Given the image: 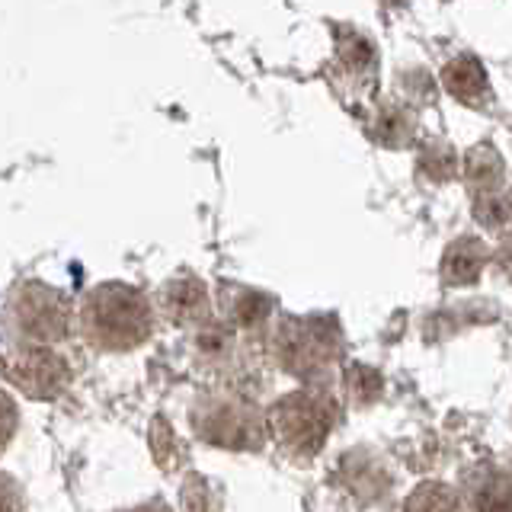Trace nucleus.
<instances>
[{
	"instance_id": "17",
	"label": "nucleus",
	"mask_w": 512,
	"mask_h": 512,
	"mask_svg": "<svg viewBox=\"0 0 512 512\" xmlns=\"http://www.w3.org/2000/svg\"><path fill=\"white\" fill-rule=\"evenodd\" d=\"M480 512H509V484L506 477H500L490 490L480 496Z\"/></svg>"
},
{
	"instance_id": "5",
	"label": "nucleus",
	"mask_w": 512,
	"mask_h": 512,
	"mask_svg": "<svg viewBox=\"0 0 512 512\" xmlns=\"http://www.w3.org/2000/svg\"><path fill=\"white\" fill-rule=\"evenodd\" d=\"M0 372L7 375L26 397L36 400H52L58 397L71 381V368L55 349L36 346V343H23L13 346L4 359H0Z\"/></svg>"
},
{
	"instance_id": "3",
	"label": "nucleus",
	"mask_w": 512,
	"mask_h": 512,
	"mask_svg": "<svg viewBox=\"0 0 512 512\" xmlns=\"http://www.w3.org/2000/svg\"><path fill=\"white\" fill-rule=\"evenodd\" d=\"M340 333L330 317H285L272 330V356L288 375L314 378L336 359Z\"/></svg>"
},
{
	"instance_id": "8",
	"label": "nucleus",
	"mask_w": 512,
	"mask_h": 512,
	"mask_svg": "<svg viewBox=\"0 0 512 512\" xmlns=\"http://www.w3.org/2000/svg\"><path fill=\"white\" fill-rule=\"evenodd\" d=\"M442 84L448 93L458 96L461 103H471V106H480L490 96L484 64L471 55H458L448 61L442 68Z\"/></svg>"
},
{
	"instance_id": "11",
	"label": "nucleus",
	"mask_w": 512,
	"mask_h": 512,
	"mask_svg": "<svg viewBox=\"0 0 512 512\" xmlns=\"http://www.w3.org/2000/svg\"><path fill=\"white\" fill-rule=\"evenodd\" d=\"M404 512H458V493L439 480H426L407 496Z\"/></svg>"
},
{
	"instance_id": "14",
	"label": "nucleus",
	"mask_w": 512,
	"mask_h": 512,
	"mask_svg": "<svg viewBox=\"0 0 512 512\" xmlns=\"http://www.w3.org/2000/svg\"><path fill=\"white\" fill-rule=\"evenodd\" d=\"M474 215L484 224H506L509 218V205L506 199H493V196H480L474 205Z\"/></svg>"
},
{
	"instance_id": "9",
	"label": "nucleus",
	"mask_w": 512,
	"mask_h": 512,
	"mask_svg": "<svg viewBox=\"0 0 512 512\" xmlns=\"http://www.w3.org/2000/svg\"><path fill=\"white\" fill-rule=\"evenodd\" d=\"M487 266V247L474 237L455 240L452 247L442 256V276L448 285H464V282H477V276Z\"/></svg>"
},
{
	"instance_id": "2",
	"label": "nucleus",
	"mask_w": 512,
	"mask_h": 512,
	"mask_svg": "<svg viewBox=\"0 0 512 512\" xmlns=\"http://www.w3.org/2000/svg\"><path fill=\"white\" fill-rule=\"evenodd\" d=\"M266 423L282 448L298 458H311L330 436L336 423V404L320 391H295L272 404Z\"/></svg>"
},
{
	"instance_id": "4",
	"label": "nucleus",
	"mask_w": 512,
	"mask_h": 512,
	"mask_svg": "<svg viewBox=\"0 0 512 512\" xmlns=\"http://www.w3.org/2000/svg\"><path fill=\"white\" fill-rule=\"evenodd\" d=\"M13 324L29 343H55L61 336H68L71 327V301L58 288L45 282H20L10 295Z\"/></svg>"
},
{
	"instance_id": "6",
	"label": "nucleus",
	"mask_w": 512,
	"mask_h": 512,
	"mask_svg": "<svg viewBox=\"0 0 512 512\" xmlns=\"http://www.w3.org/2000/svg\"><path fill=\"white\" fill-rule=\"evenodd\" d=\"M192 426L212 445L224 448H260L263 445V420L244 400H208L192 410Z\"/></svg>"
},
{
	"instance_id": "7",
	"label": "nucleus",
	"mask_w": 512,
	"mask_h": 512,
	"mask_svg": "<svg viewBox=\"0 0 512 512\" xmlns=\"http://www.w3.org/2000/svg\"><path fill=\"white\" fill-rule=\"evenodd\" d=\"M160 311H164L173 324H189V320H202L208 314V288L196 276H176L160 292Z\"/></svg>"
},
{
	"instance_id": "12",
	"label": "nucleus",
	"mask_w": 512,
	"mask_h": 512,
	"mask_svg": "<svg viewBox=\"0 0 512 512\" xmlns=\"http://www.w3.org/2000/svg\"><path fill=\"white\" fill-rule=\"evenodd\" d=\"M186 512H218V496L208 487L205 477H189V484L180 493Z\"/></svg>"
},
{
	"instance_id": "16",
	"label": "nucleus",
	"mask_w": 512,
	"mask_h": 512,
	"mask_svg": "<svg viewBox=\"0 0 512 512\" xmlns=\"http://www.w3.org/2000/svg\"><path fill=\"white\" fill-rule=\"evenodd\" d=\"M0 512H26L23 490L10 474H0Z\"/></svg>"
},
{
	"instance_id": "18",
	"label": "nucleus",
	"mask_w": 512,
	"mask_h": 512,
	"mask_svg": "<svg viewBox=\"0 0 512 512\" xmlns=\"http://www.w3.org/2000/svg\"><path fill=\"white\" fill-rule=\"evenodd\" d=\"M125 512H170L164 503H148V506H138V509H125Z\"/></svg>"
},
{
	"instance_id": "10",
	"label": "nucleus",
	"mask_w": 512,
	"mask_h": 512,
	"mask_svg": "<svg viewBox=\"0 0 512 512\" xmlns=\"http://www.w3.org/2000/svg\"><path fill=\"white\" fill-rule=\"evenodd\" d=\"M464 176L474 189L493 192V186L503 180V157L496 154L493 144H477L474 151L464 157Z\"/></svg>"
},
{
	"instance_id": "13",
	"label": "nucleus",
	"mask_w": 512,
	"mask_h": 512,
	"mask_svg": "<svg viewBox=\"0 0 512 512\" xmlns=\"http://www.w3.org/2000/svg\"><path fill=\"white\" fill-rule=\"evenodd\" d=\"M269 308H272L269 298L244 292V298H240L231 308V317H234V324H240V327H256V324H263V317L269 314Z\"/></svg>"
},
{
	"instance_id": "15",
	"label": "nucleus",
	"mask_w": 512,
	"mask_h": 512,
	"mask_svg": "<svg viewBox=\"0 0 512 512\" xmlns=\"http://www.w3.org/2000/svg\"><path fill=\"white\" fill-rule=\"evenodd\" d=\"M16 423H20V413H16V404L0 391V452L10 445L13 432H16Z\"/></svg>"
},
{
	"instance_id": "1",
	"label": "nucleus",
	"mask_w": 512,
	"mask_h": 512,
	"mask_svg": "<svg viewBox=\"0 0 512 512\" xmlns=\"http://www.w3.org/2000/svg\"><path fill=\"white\" fill-rule=\"evenodd\" d=\"M80 333L96 349L128 352L141 346L154 330V308L138 288L125 282H103L80 301Z\"/></svg>"
}]
</instances>
